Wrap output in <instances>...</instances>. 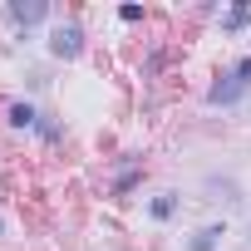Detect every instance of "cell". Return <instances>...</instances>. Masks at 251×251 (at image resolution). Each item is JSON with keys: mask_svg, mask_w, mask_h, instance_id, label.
<instances>
[{"mask_svg": "<svg viewBox=\"0 0 251 251\" xmlns=\"http://www.w3.org/2000/svg\"><path fill=\"white\" fill-rule=\"evenodd\" d=\"M246 20H251V10H246V5H231V10H226V20H222V25H226V30H241V25H246Z\"/></svg>", "mask_w": 251, "mask_h": 251, "instance_id": "52a82bcc", "label": "cell"}, {"mask_svg": "<svg viewBox=\"0 0 251 251\" xmlns=\"http://www.w3.org/2000/svg\"><path fill=\"white\" fill-rule=\"evenodd\" d=\"M246 89H251V59H241L231 74H222V79L207 89V103H236Z\"/></svg>", "mask_w": 251, "mask_h": 251, "instance_id": "6da1fadb", "label": "cell"}, {"mask_svg": "<svg viewBox=\"0 0 251 251\" xmlns=\"http://www.w3.org/2000/svg\"><path fill=\"white\" fill-rule=\"evenodd\" d=\"M10 123H15V128H40V113L30 103H10Z\"/></svg>", "mask_w": 251, "mask_h": 251, "instance_id": "5b68a950", "label": "cell"}, {"mask_svg": "<svg viewBox=\"0 0 251 251\" xmlns=\"http://www.w3.org/2000/svg\"><path fill=\"white\" fill-rule=\"evenodd\" d=\"M45 15H50L45 0H10V20H15V25H40Z\"/></svg>", "mask_w": 251, "mask_h": 251, "instance_id": "3957f363", "label": "cell"}, {"mask_svg": "<svg viewBox=\"0 0 251 251\" xmlns=\"http://www.w3.org/2000/svg\"><path fill=\"white\" fill-rule=\"evenodd\" d=\"M0 231H5V222H0Z\"/></svg>", "mask_w": 251, "mask_h": 251, "instance_id": "ba28073f", "label": "cell"}, {"mask_svg": "<svg viewBox=\"0 0 251 251\" xmlns=\"http://www.w3.org/2000/svg\"><path fill=\"white\" fill-rule=\"evenodd\" d=\"M173 212H177V197H173V192H158V197H153V217H158V222H168Z\"/></svg>", "mask_w": 251, "mask_h": 251, "instance_id": "8992f818", "label": "cell"}, {"mask_svg": "<svg viewBox=\"0 0 251 251\" xmlns=\"http://www.w3.org/2000/svg\"><path fill=\"white\" fill-rule=\"evenodd\" d=\"M79 50H84V30H79L74 20L54 25V35H50V54H59V59H74Z\"/></svg>", "mask_w": 251, "mask_h": 251, "instance_id": "7a4b0ae2", "label": "cell"}, {"mask_svg": "<svg viewBox=\"0 0 251 251\" xmlns=\"http://www.w3.org/2000/svg\"><path fill=\"white\" fill-rule=\"evenodd\" d=\"M217 241H222V226H202V231H192L187 251H217Z\"/></svg>", "mask_w": 251, "mask_h": 251, "instance_id": "277c9868", "label": "cell"}]
</instances>
